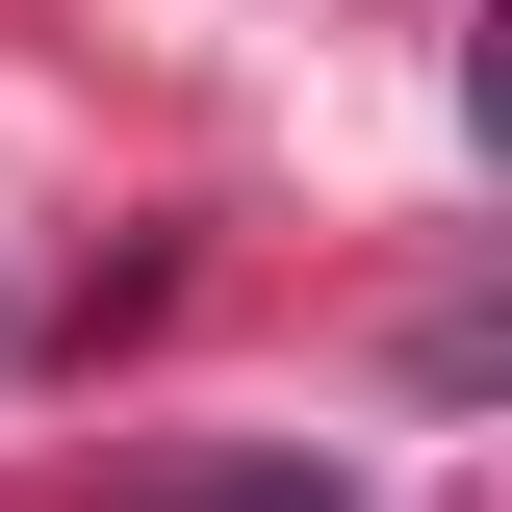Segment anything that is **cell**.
Listing matches in <instances>:
<instances>
[{
  "label": "cell",
  "mask_w": 512,
  "mask_h": 512,
  "mask_svg": "<svg viewBox=\"0 0 512 512\" xmlns=\"http://www.w3.org/2000/svg\"><path fill=\"white\" fill-rule=\"evenodd\" d=\"M154 512H359L333 461H205V487H154Z\"/></svg>",
  "instance_id": "obj_1"
},
{
  "label": "cell",
  "mask_w": 512,
  "mask_h": 512,
  "mask_svg": "<svg viewBox=\"0 0 512 512\" xmlns=\"http://www.w3.org/2000/svg\"><path fill=\"white\" fill-rule=\"evenodd\" d=\"M0 333H26V308H0Z\"/></svg>",
  "instance_id": "obj_2"
}]
</instances>
